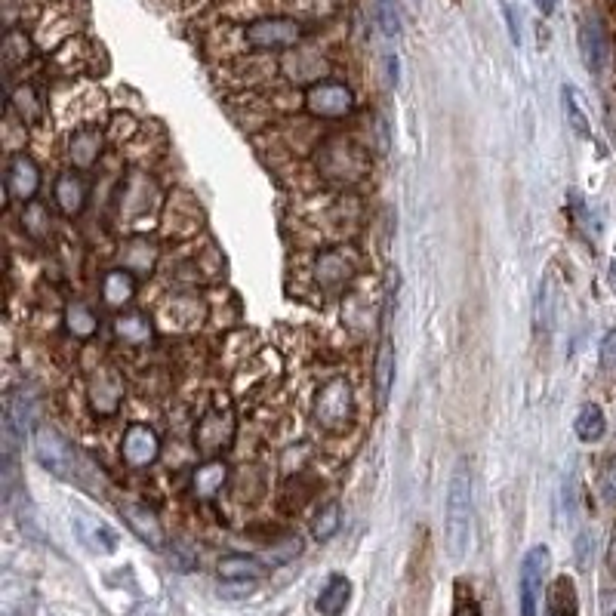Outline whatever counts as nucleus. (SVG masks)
<instances>
[{
	"label": "nucleus",
	"mask_w": 616,
	"mask_h": 616,
	"mask_svg": "<svg viewBox=\"0 0 616 616\" xmlns=\"http://www.w3.org/2000/svg\"><path fill=\"white\" fill-rule=\"evenodd\" d=\"M472 521H475V503H472V472L469 462L459 459L447 484V506H444V533L447 549L453 561H462L472 543Z\"/></svg>",
	"instance_id": "nucleus-1"
},
{
	"label": "nucleus",
	"mask_w": 616,
	"mask_h": 616,
	"mask_svg": "<svg viewBox=\"0 0 616 616\" xmlns=\"http://www.w3.org/2000/svg\"><path fill=\"white\" fill-rule=\"evenodd\" d=\"M34 453H37V462H41L50 475H56L68 484L93 487L90 475H96V469L81 456V450H77L68 438H62L56 429L41 426L34 432Z\"/></svg>",
	"instance_id": "nucleus-2"
},
{
	"label": "nucleus",
	"mask_w": 616,
	"mask_h": 616,
	"mask_svg": "<svg viewBox=\"0 0 616 616\" xmlns=\"http://www.w3.org/2000/svg\"><path fill=\"white\" fill-rule=\"evenodd\" d=\"M549 564H552L549 546H533V549L524 555V561H521V576H518L521 616H536V613H539V598H543Z\"/></svg>",
	"instance_id": "nucleus-3"
},
{
	"label": "nucleus",
	"mask_w": 616,
	"mask_h": 616,
	"mask_svg": "<svg viewBox=\"0 0 616 616\" xmlns=\"http://www.w3.org/2000/svg\"><path fill=\"white\" fill-rule=\"evenodd\" d=\"M244 37L253 50H287L302 41V25L296 19L272 16V19L250 22Z\"/></svg>",
	"instance_id": "nucleus-4"
},
{
	"label": "nucleus",
	"mask_w": 616,
	"mask_h": 616,
	"mask_svg": "<svg viewBox=\"0 0 616 616\" xmlns=\"http://www.w3.org/2000/svg\"><path fill=\"white\" fill-rule=\"evenodd\" d=\"M315 416L321 426L327 429H342L345 422L352 419V389L345 379H333L327 382L318 401H315Z\"/></svg>",
	"instance_id": "nucleus-5"
},
{
	"label": "nucleus",
	"mask_w": 616,
	"mask_h": 616,
	"mask_svg": "<svg viewBox=\"0 0 616 616\" xmlns=\"http://www.w3.org/2000/svg\"><path fill=\"white\" fill-rule=\"evenodd\" d=\"M305 105L312 114H318V118H345L352 108H355V96L352 90L345 84H333V81H324V84H315L308 87L305 93Z\"/></svg>",
	"instance_id": "nucleus-6"
},
{
	"label": "nucleus",
	"mask_w": 616,
	"mask_h": 616,
	"mask_svg": "<svg viewBox=\"0 0 616 616\" xmlns=\"http://www.w3.org/2000/svg\"><path fill=\"white\" fill-rule=\"evenodd\" d=\"M7 201H31L41 188V170L28 158V154H13L4 176Z\"/></svg>",
	"instance_id": "nucleus-7"
},
{
	"label": "nucleus",
	"mask_w": 616,
	"mask_h": 616,
	"mask_svg": "<svg viewBox=\"0 0 616 616\" xmlns=\"http://www.w3.org/2000/svg\"><path fill=\"white\" fill-rule=\"evenodd\" d=\"M121 518L127 521V527L142 539V543L154 552H161L167 536H164V524L158 521V515H154L148 506H139V503H124L121 506Z\"/></svg>",
	"instance_id": "nucleus-8"
},
{
	"label": "nucleus",
	"mask_w": 616,
	"mask_h": 616,
	"mask_svg": "<svg viewBox=\"0 0 616 616\" xmlns=\"http://www.w3.org/2000/svg\"><path fill=\"white\" fill-rule=\"evenodd\" d=\"M121 453H124V462H127V466H133V469H145V466H151L154 459H158V453H161V441H158V435H154V429L139 426V422H136V426H130L127 435H124Z\"/></svg>",
	"instance_id": "nucleus-9"
},
{
	"label": "nucleus",
	"mask_w": 616,
	"mask_h": 616,
	"mask_svg": "<svg viewBox=\"0 0 616 616\" xmlns=\"http://www.w3.org/2000/svg\"><path fill=\"white\" fill-rule=\"evenodd\" d=\"M121 398H124L121 379L114 376L111 370H99V373L90 379V404H93L96 413L111 416L114 410L121 407Z\"/></svg>",
	"instance_id": "nucleus-10"
},
{
	"label": "nucleus",
	"mask_w": 616,
	"mask_h": 616,
	"mask_svg": "<svg viewBox=\"0 0 616 616\" xmlns=\"http://www.w3.org/2000/svg\"><path fill=\"white\" fill-rule=\"evenodd\" d=\"M580 50H583V62L592 74H601L607 65V37L601 31V25L595 19H586L580 25Z\"/></svg>",
	"instance_id": "nucleus-11"
},
{
	"label": "nucleus",
	"mask_w": 616,
	"mask_h": 616,
	"mask_svg": "<svg viewBox=\"0 0 616 616\" xmlns=\"http://www.w3.org/2000/svg\"><path fill=\"white\" fill-rule=\"evenodd\" d=\"M546 616H580V595L570 576H558L546 592Z\"/></svg>",
	"instance_id": "nucleus-12"
},
{
	"label": "nucleus",
	"mask_w": 616,
	"mask_h": 616,
	"mask_svg": "<svg viewBox=\"0 0 616 616\" xmlns=\"http://www.w3.org/2000/svg\"><path fill=\"white\" fill-rule=\"evenodd\" d=\"M373 382H376V401H379V407H385L389 404V395H392V385H395V345H392V339H382V345H379Z\"/></svg>",
	"instance_id": "nucleus-13"
},
{
	"label": "nucleus",
	"mask_w": 616,
	"mask_h": 616,
	"mask_svg": "<svg viewBox=\"0 0 616 616\" xmlns=\"http://www.w3.org/2000/svg\"><path fill=\"white\" fill-rule=\"evenodd\" d=\"M352 601V583H349V576H342V573H333L327 586L321 589L318 595V610L324 616H342L345 607H349Z\"/></svg>",
	"instance_id": "nucleus-14"
},
{
	"label": "nucleus",
	"mask_w": 616,
	"mask_h": 616,
	"mask_svg": "<svg viewBox=\"0 0 616 616\" xmlns=\"http://www.w3.org/2000/svg\"><path fill=\"white\" fill-rule=\"evenodd\" d=\"M56 204L65 216H77L84 210L87 204V182L81 176H74V173H65L59 176L56 182Z\"/></svg>",
	"instance_id": "nucleus-15"
},
{
	"label": "nucleus",
	"mask_w": 616,
	"mask_h": 616,
	"mask_svg": "<svg viewBox=\"0 0 616 616\" xmlns=\"http://www.w3.org/2000/svg\"><path fill=\"white\" fill-rule=\"evenodd\" d=\"M133 296H136V278H133L130 272H124V268H114V272L105 275V281H102V299H105L111 308L127 305Z\"/></svg>",
	"instance_id": "nucleus-16"
},
{
	"label": "nucleus",
	"mask_w": 616,
	"mask_h": 616,
	"mask_svg": "<svg viewBox=\"0 0 616 616\" xmlns=\"http://www.w3.org/2000/svg\"><path fill=\"white\" fill-rule=\"evenodd\" d=\"M71 151V161L74 167H93L99 161V151H102V136L96 130H77L68 142Z\"/></svg>",
	"instance_id": "nucleus-17"
},
{
	"label": "nucleus",
	"mask_w": 616,
	"mask_h": 616,
	"mask_svg": "<svg viewBox=\"0 0 616 616\" xmlns=\"http://www.w3.org/2000/svg\"><path fill=\"white\" fill-rule=\"evenodd\" d=\"M77 530H81V539L93 549V552H114V546H118V536H114V530L96 518H87V515H77Z\"/></svg>",
	"instance_id": "nucleus-18"
},
{
	"label": "nucleus",
	"mask_w": 616,
	"mask_h": 616,
	"mask_svg": "<svg viewBox=\"0 0 616 616\" xmlns=\"http://www.w3.org/2000/svg\"><path fill=\"white\" fill-rule=\"evenodd\" d=\"M573 429H576V438L586 441V444H595L604 438L607 432V419H604V410L598 404H586L580 413H576V422H573Z\"/></svg>",
	"instance_id": "nucleus-19"
},
{
	"label": "nucleus",
	"mask_w": 616,
	"mask_h": 616,
	"mask_svg": "<svg viewBox=\"0 0 616 616\" xmlns=\"http://www.w3.org/2000/svg\"><path fill=\"white\" fill-rule=\"evenodd\" d=\"M228 416H222V410H210L204 419H201V426H198V435H195V441H198V447L204 450V453H216L231 435H222V429L219 426H228Z\"/></svg>",
	"instance_id": "nucleus-20"
},
{
	"label": "nucleus",
	"mask_w": 616,
	"mask_h": 616,
	"mask_svg": "<svg viewBox=\"0 0 616 616\" xmlns=\"http://www.w3.org/2000/svg\"><path fill=\"white\" fill-rule=\"evenodd\" d=\"M219 576L222 580H259L265 576V564L247 555H228L219 561Z\"/></svg>",
	"instance_id": "nucleus-21"
},
{
	"label": "nucleus",
	"mask_w": 616,
	"mask_h": 616,
	"mask_svg": "<svg viewBox=\"0 0 616 616\" xmlns=\"http://www.w3.org/2000/svg\"><path fill=\"white\" fill-rule=\"evenodd\" d=\"M225 475H228V469H225V462H219V459H210V462H204V466L195 472V493L201 496V499H213L219 490H222V484H225Z\"/></svg>",
	"instance_id": "nucleus-22"
},
{
	"label": "nucleus",
	"mask_w": 616,
	"mask_h": 616,
	"mask_svg": "<svg viewBox=\"0 0 616 616\" xmlns=\"http://www.w3.org/2000/svg\"><path fill=\"white\" fill-rule=\"evenodd\" d=\"M65 327H68V333L77 336V339H90V336L96 333L99 321H96V315H93V308H87V305H81V302H71V305L65 308Z\"/></svg>",
	"instance_id": "nucleus-23"
},
{
	"label": "nucleus",
	"mask_w": 616,
	"mask_h": 616,
	"mask_svg": "<svg viewBox=\"0 0 616 616\" xmlns=\"http://www.w3.org/2000/svg\"><path fill=\"white\" fill-rule=\"evenodd\" d=\"M564 96V114H567V124L576 130V136H589V118H586V108H583V99L580 93H576L573 87H564L561 90Z\"/></svg>",
	"instance_id": "nucleus-24"
},
{
	"label": "nucleus",
	"mask_w": 616,
	"mask_h": 616,
	"mask_svg": "<svg viewBox=\"0 0 616 616\" xmlns=\"http://www.w3.org/2000/svg\"><path fill=\"white\" fill-rule=\"evenodd\" d=\"M13 108L19 111V118L25 124H37L41 121V114H44V105H41V99H37L34 87H19L13 93Z\"/></svg>",
	"instance_id": "nucleus-25"
},
{
	"label": "nucleus",
	"mask_w": 616,
	"mask_h": 616,
	"mask_svg": "<svg viewBox=\"0 0 616 616\" xmlns=\"http://www.w3.org/2000/svg\"><path fill=\"white\" fill-rule=\"evenodd\" d=\"M114 330H118V336L121 339H127V342H148L151 339V324H148V318L145 315H124V318H118V324H114Z\"/></svg>",
	"instance_id": "nucleus-26"
},
{
	"label": "nucleus",
	"mask_w": 616,
	"mask_h": 616,
	"mask_svg": "<svg viewBox=\"0 0 616 616\" xmlns=\"http://www.w3.org/2000/svg\"><path fill=\"white\" fill-rule=\"evenodd\" d=\"M28 53H31V44H28V37L22 34V31H7V37H4V65L7 68H16L19 62H25L28 59Z\"/></svg>",
	"instance_id": "nucleus-27"
},
{
	"label": "nucleus",
	"mask_w": 616,
	"mask_h": 616,
	"mask_svg": "<svg viewBox=\"0 0 616 616\" xmlns=\"http://www.w3.org/2000/svg\"><path fill=\"white\" fill-rule=\"evenodd\" d=\"M376 19L385 37H398L401 31V16H398V4L395 0H376Z\"/></svg>",
	"instance_id": "nucleus-28"
},
{
	"label": "nucleus",
	"mask_w": 616,
	"mask_h": 616,
	"mask_svg": "<svg viewBox=\"0 0 616 616\" xmlns=\"http://www.w3.org/2000/svg\"><path fill=\"white\" fill-rule=\"evenodd\" d=\"M336 530H339V506L330 503V506L318 515V521H315V536H318V539H330Z\"/></svg>",
	"instance_id": "nucleus-29"
},
{
	"label": "nucleus",
	"mask_w": 616,
	"mask_h": 616,
	"mask_svg": "<svg viewBox=\"0 0 616 616\" xmlns=\"http://www.w3.org/2000/svg\"><path fill=\"white\" fill-rule=\"evenodd\" d=\"M601 370L616 379V330H610L601 342Z\"/></svg>",
	"instance_id": "nucleus-30"
},
{
	"label": "nucleus",
	"mask_w": 616,
	"mask_h": 616,
	"mask_svg": "<svg viewBox=\"0 0 616 616\" xmlns=\"http://www.w3.org/2000/svg\"><path fill=\"white\" fill-rule=\"evenodd\" d=\"M601 496L604 503H616V459L607 462V469L601 475Z\"/></svg>",
	"instance_id": "nucleus-31"
},
{
	"label": "nucleus",
	"mask_w": 616,
	"mask_h": 616,
	"mask_svg": "<svg viewBox=\"0 0 616 616\" xmlns=\"http://www.w3.org/2000/svg\"><path fill=\"white\" fill-rule=\"evenodd\" d=\"M453 616H481V607H478V601L472 598V592L466 595V589H459V595H456V607H453Z\"/></svg>",
	"instance_id": "nucleus-32"
},
{
	"label": "nucleus",
	"mask_w": 616,
	"mask_h": 616,
	"mask_svg": "<svg viewBox=\"0 0 616 616\" xmlns=\"http://www.w3.org/2000/svg\"><path fill=\"white\" fill-rule=\"evenodd\" d=\"M503 10H506V19H509V34H512V44L521 47V19L515 16V7L509 0H503Z\"/></svg>",
	"instance_id": "nucleus-33"
},
{
	"label": "nucleus",
	"mask_w": 616,
	"mask_h": 616,
	"mask_svg": "<svg viewBox=\"0 0 616 616\" xmlns=\"http://www.w3.org/2000/svg\"><path fill=\"white\" fill-rule=\"evenodd\" d=\"M536 4V10L543 13V16H552L555 13V0H533Z\"/></svg>",
	"instance_id": "nucleus-34"
},
{
	"label": "nucleus",
	"mask_w": 616,
	"mask_h": 616,
	"mask_svg": "<svg viewBox=\"0 0 616 616\" xmlns=\"http://www.w3.org/2000/svg\"><path fill=\"white\" fill-rule=\"evenodd\" d=\"M130 616H161V613H158V610H154V607H148V604H142V607L130 610Z\"/></svg>",
	"instance_id": "nucleus-35"
},
{
	"label": "nucleus",
	"mask_w": 616,
	"mask_h": 616,
	"mask_svg": "<svg viewBox=\"0 0 616 616\" xmlns=\"http://www.w3.org/2000/svg\"><path fill=\"white\" fill-rule=\"evenodd\" d=\"M389 77L392 84H398V56H389Z\"/></svg>",
	"instance_id": "nucleus-36"
},
{
	"label": "nucleus",
	"mask_w": 616,
	"mask_h": 616,
	"mask_svg": "<svg viewBox=\"0 0 616 616\" xmlns=\"http://www.w3.org/2000/svg\"><path fill=\"white\" fill-rule=\"evenodd\" d=\"M610 287L616 290V262H610Z\"/></svg>",
	"instance_id": "nucleus-37"
}]
</instances>
